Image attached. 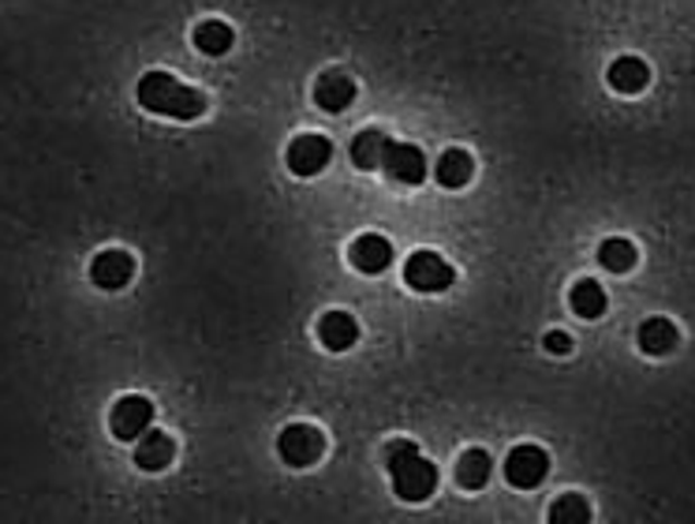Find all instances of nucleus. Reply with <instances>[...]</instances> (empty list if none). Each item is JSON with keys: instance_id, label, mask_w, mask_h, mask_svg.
I'll use <instances>...</instances> for the list:
<instances>
[{"instance_id": "1", "label": "nucleus", "mask_w": 695, "mask_h": 524, "mask_svg": "<svg viewBox=\"0 0 695 524\" xmlns=\"http://www.w3.org/2000/svg\"><path fill=\"white\" fill-rule=\"evenodd\" d=\"M385 468H390L393 495L400 502H427L438 491V465L422 457L419 442L393 439L385 445Z\"/></svg>"}, {"instance_id": "2", "label": "nucleus", "mask_w": 695, "mask_h": 524, "mask_svg": "<svg viewBox=\"0 0 695 524\" xmlns=\"http://www.w3.org/2000/svg\"><path fill=\"white\" fill-rule=\"evenodd\" d=\"M135 98L146 112L172 117V120H199L202 112H206V94L180 83V79L169 72H146L135 86Z\"/></svg>"}, {"instance_id": "3", "label": "nucleus", "mask_w": 695, "mask_h": 524, "mask_svg": "<svg viewBox=\"0 0 695 524\" xmlns=\"http://www.w3.org/2000/svg\"><path fill=\"white\" fill-rule=\"evenodd\" d=\"M550 476V453L542 445H513L505 457V479L516 487V491H535L542 487V479Z\"/></svg>"}, {"instance_id": "4", "label": "nucleus", "mask_w": 695, "mask_h": 524, "mask_svg": "<svg viewBox=\"0 0 695 524\" xmlns=\"http://www.w3.org/2000/svg\"><path fill=\"white\" fill-rule=\"evenodd\" d=\"M404 282H408L416 293H445L448 285L456 282V270L438 255V251H411L408 262H404Z\"/></svg>"}, {"instance_id": "5", "label": "nucleus", "mask_w": 695, "mask_h": 524, "mask_svg": "<svg viewBox=\"0 0 695 524\" xmlns=\"http://www.w3.org/2000/svg\"><path fill=\"white\" fill-rule=\"evenodd\" d=\"M154 401L143 397V393H128V397H120L117 405H112L109 413V427L117 439L124 442H139L143 434L154 427Z\"/></svg>"}, {"instance_id": "6", "label": "nucleus", "mask_w": 695, "mask_h": 524, "mask_svg": "<svg viewBox=\"0 0 695 524\" xmlns=\"http://www.w3.org/2000/svg\"><path fill=\"white\" fill-rule=\"evenodd\" d=\"M277 453H280V461H285V465L307 468V465H314V461H322L325 434L319 431V427H311V424H292V427H285V431H280Z\"/></svg>"}, {"instance_id": "7", "label": "nucleus", "mask_w": 695, "mask_h": 524, "mask_svg": "<svg viewBox=\"0 0 695 524\" xmlns=\"http://www.w3.org/2000/svg\"><path fill=\"white\" fill-rule=\"evenodd\" d=\"M382 169H385V177L404 183V188H419V183L430 177L427 154H422L416 143H390L385 146Z\"/></svg>"}, {"instance_id": "8", "label": "nucleus", "mask_w": 695, "mask_h": 524, "mask_svg": "<svg viewBox=\"0 0 695 524\" xmlns=\"http://www.w3.org/2000/svg\"><path fill=\"white\" fill-rule=\"evenodd\" d=\"M285 162L296 177H319L325 165L333 162V143L325 135H296L292 143H288Z\"/></svg>"}, {"instance_id": "9", "label": "nucleus", "mask_w": 695, "mask_h": 524, "mask_svg": "<svg viewBox=\"0 0 695 524\" xmlns=\"http://www.w3.org/2000/svg\"><path fill=\"white\" fill-rule=\"evenodd\" d=\"M131 277H135V259H131L124 248L98 251L94 262H91V282L98 288H105V293H117V288H124Z\"/></svg>"}, {"instance_id": "10", "label": "nucleus", "mask_w": 695, "mask_h": 524, "mask_svg": "<svg viewBox=\"0 0 695 524\" xmlns=\"http://www.w3.org/2000/svg\"><path fill=\"white\" fill-rule=\"evenodd\" d=\"M348 259H351V266H356L359 274H371V277L385 274V270H390V262H393V243L385 240V236H378V233H363V236H356Z\"/></svg>"}, {"instance_id": "11", "label": "nucleus", "mask_w": 695, "mask_h": 524, "mask_svg": "<svg viewBox=\"0 0 695 524\" xmlns=\"http://www.w3.org/2000/svg\"><path fill=\"white\" fill-rule=\"evenodd\" d=\"M359 86L356 79L345 75V72H325L319 75V83H314V102H319V109L325 112H345L351 102H356Z\"/></svg>"}, {"instance_id": "12", "label": "nucleus", "mask_w": 695, "mask_h": 524, "mask_svg": "<svg viewBox=\"0 0 695 524\" xmlns=\"http://www.w3.org/2000/svg\"><path fill=\"white\" fill-rule=\"evenodd\" d=\"M319 341L329 353H348L359 341V322L348 311H325L319 319Z\"/></svg>"}, {"instance_id": "13", "label": "nucleus", "mask_w": 695, "mask_h": 524, "mask_svg": "<svg viewBox=\"0 0 695 524\" xmlns=\"http://www.w3.org/2000/svg\"><path fill=\"white\" fill-rule=\"evenodd\" d=\"M172 457H176V442H172V434H165V431H154V427H149L143 439L135 442V465L143 472L169 468Z\"/></svg>"}, {"instance_id": "14", "label": "nucleus", "mask_w": 695, "mask_h": 524, "mask_svg": "<svg viewBox=\"0 0 695 524\" xmlns=\"http://www.w3.org/2000/svg\"><path fill=\"white\" fill-rule=\"evenodd\" d=\"M606 83L618 94H644L650 83V68L647 60L639 57H618L610 68H606Z\"/></svg>"}, {"instance_id": "15", "label": "nucleus", "mask_w": 695, "mask_h": 524, "mask_svg": "<svg viewBox=\"0 0 695 524\" xmlns=\"http://www.w3.org/2000/svg\"><path fill=\"white\" fill-rule=\"evenodd\" d=\"M434 177H438V183H442V188H448V191L468 188L471 177H475V157H471L468 151H460V146H453V151H445L442 157H438Z\"/></svg>"}, {"instance_id": "16", "label": "nucleus", "mask_w": 695, "mask_h": 524, "mask_svg": "<svg viewBox=\"0 0 695 524\" xmlns=\"http://www.w3.org/2000/svg\"><path fill=\"white\" fill-rule=\"evenodd\" d=\"M636 341H639V348H644L647 356H670L676 348V341H681V334H676V322L655 314V319H647L644 326H639Z\"/></svg>"}, {"instance_id": "17", "label": "nucleus", "mask_w": 695, "mask_h": 524, "mask_svg": "<svg viewBox=\"0 0 695 524\" xmlns=\"http://www.w3.org/2000/svg\"><path fill=\"white\" fill-rule=\"evenodd\" d=\"M606 288L595 282V277H579L576 285H572V293H568V308L579 314V319H602L606 314Z\"/></svg>"}, {"instance_id": "18", "label": "nucleus", "mask_w": 695, "mask_h": 524, "mask_svg": "<svg viewBox=\"0 0 695 524\" xmlns=\"http://www.w3.org/2000/svg\"><path fill=\"white\" fill-rule=\"evenodd\" d=\"M490 472H494V461H490L487 450H468L460 461H456V484L464 491H482L490 484Z\"/></svg>"}, {"instance_id": "19", "label": "nucleus", "mask_w": 695, "mask_h": 524, "mask_svg": "<svg viewBox=\"0 0 695 524\" xmlns=\"http://www.w3.org/2000/svg\"><path fill=\"white\" fill-rule=\"evenodd\" d=\"M385 146H390V139H385V131L378 128H363L356 139H351V162L359 165V169H382V157H385Z\"/></svg>"}, {"instance_id": "20", "label": "nucleus", "mask_w": 695, "mask_h": 524, "mask_svg": "<svg viewBox=\"0 0 695 524\" xmlns=\"http://www.w3.org/2000/svg\"><path fill=\"white\" fill-rule=\"evenodd\" d=\"M598 262H602L610 274H628V270L639 262V251H636V243L624 240V236H610V240L598 243Z\"/></svg>"}, {"instance_id": "21", "label": "nucleus", "mask_w": 695, "mask_h": 524, "mask_svg": "<svg viewBox=\"0 0 695 524\" xmlns=\"http://www.w3.org/2000/svg\"><path fill=\"white\" fill-rule=\"evenodd\" d=\"M232 41H236L232 26L221 20H206L195 26V49L206 52V57H221V52L232 49Z\"/></svg>"}, {"instance_id": "22", "label": "nucleus", "mask_w": 695, "mask_h": 524, "mask_svg": "<svg viewBox=\"0 0 695 524\" xmlns=\"http://www.w3.org/2000/svg\"><path fill=\"white\" fill-rule=\"evenodd\" d=\"M550 524H591V502L576 491L558 495L550 502Z\"/></svg>"}, {"instance_id": "23", "label": "nucleus", "mask_w": 695, "mask_h": 524, "mask_svg": "<svg viewBox=\"0 0 695 524\" xmlns=\"http://www.w3.org/2000/svg\"><path fill=\"white\" fill-rule=\"evenodd\" d=\"M542 345H547V353H553V356H568L572 353V337L565 334V330H550V334L542 337Z\"/></svg>"}]
</instances>
